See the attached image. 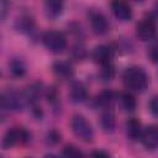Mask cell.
<instances>
[{"label":"cell","mask_w":158,"mask_h":158,"mask_svg":"<svg viewBox=\"0 0 158 158\" xmlns=\"http://www.w3.org/2000/svg\"><path fill=\"white\" fill-rule=\"evenodd\" d=\"M30 133L23 127H12L7 130L2 137V147L12 148L17 144H23L28 141Z\"/></svg>","instance_id":"cell-4"},{"label":"cell","mask_w":158,"mask_h":158,"mask_svg":"<svg viewBox=\"0 0 158 158\" xmlns=\"http://www.w3.org/2000/svg\"><path fill=\"white\" fill-rule=\"evenodd\" d=\"M70 127L75 137L84 142H91L94 138V130L91 123L81 115H74L70 121Z\"/></svg>","instance_id":"cell-2"},{"label":"cell","mask_w":158,"mask_h":158,"mask_svg":"<svg viewBox=\"0 0 158 158\" xmlns=\"http://www.w3.org/2000/svg\"><path fill=\"white\" fill-rule=\"evenodd\" d=\"M86 48L84 47V44L81 43H77L72 47V51H70V56L73 59L75 60H84L86 58Z\"/></svg>","instance_id":"cell-21"},{"label":"cell","mask_w":158,"mask_h":158,"mask_svg":"<svg viewBox=\"0 0 158 158\" xmlns=\"http://www.w3.org/2000/svg\"><path fill=\"white\" fill-rule=\"evenodd\" d=\"M33 26H35V22H33V19L28 15H22L20 16L16 22H15V27L17 31L22 32V33H28L33 30Z\"/></svg>","instance_id":"cell-15"},{"label":"cell","mask_w":158,"mask_h":158,"mask_svg":"<svg viewBox=\"0 0 158 158\" xmlns=\"http://www.w3.org/2000/svg\"><path fill=\"white\" fill-rule=\"evenodd\" d=\"M139 139L147 149H157L158 148V126L151 125L143 128Z\"/></svg>","instance_id":"cell-8"},{"label":"cell","mask_w":158,"mask_h":158,"mask_svg":"<svg viewBox=\"0 0 158 158\" xmlns=\"http://www.w3.org/2000/svg\"><path fill=\"white\" fill-rule=\"evenodd\" d=\"M147 56L152 63L158 64V40L151 44V47L147 51Z\"/></svg>","instance_id":"cell-23"},{"label":"cell","mask_w":158,"mask_h":158,"mask_svg":"<svg viewBox=\"0 0 158 158\" xmlns=\"http://www.w3.org/2000/svg\"><path fill=\"white\" fill-rule=\"evenodd\" d=\"M111 10L116 19L120 21H128L132 17V9L125 1H114L111 2Z\"/></svg>","instance_id":"cell-12"},{"label":"cell","mask_w":158,"mask_h":158,"mask_svg":"<svg viewBox=\"0 0 158 158\" xmlns=\"http://www.w3.org/2000/svg\"><path fill=\"white\" fill-rule=\"evenodd\" d=\"M43 158H58L56 154H53V153H48V154H46Z\"/></svg>","instance_id":"cell-28"},{"label":"cell","mask_w":158,"mask_h":158,"mask_svg":"<svg viewBox=\"0 0 158 158\" xmlns=\"http://www.w3.org/2000/svg\"><path fill=\"white\" fill-rule=\"evenodd\" d=\"M91 158H110V156L104 149H95L91 152Z\"/></svg>","instance_id":"cell-25"},{"label":"cell","mask_w":158,"mask_h":158,"mask_svg":"<svg viewBox=\"0 0 158 158\" xmlns=\"http://www.w3.org/2000/svg\"><path fill=\"white\" fill-rule=\"evenodd\" d=\"M114 99H115L114 91H111V90L106 89V90H102L100 94H98V95H96L95 102H96V105H98V106H101V107L107 109V107L112 104Z\"/></svg>","instance_id":"cell-18"},{"label":"cell","mask_w":158,"mask_h":158,"mask_svg":"<svg viewBox=\"0 0 158 158\" xmlns=\"http://www.w3.org/2000/svg\"><path fill=\"white\" fill-rule=\"evenodd\" d=\"M23 98L19 93L14 90H6L1 94V107L2 110L9 111H16L20 110V107L23 104Z\"/></svg>","instance_id":"cell-6"},{"label":"cell","mask_w":158,"mask_h":158,"mask_svg":"<svg viewBox=\"0 0 158 158\" xmlns=\"http://www.w3.org/2000/svg\"><path fill=\"white\" fill-rule=\"evenodd\" d=\"M100 126L105 132H112L115 130V115L112 111L106 110L100 116Z\"/></svg>","instance_id":"cell-16"},{"label":"cell","mask_w":158,"mask_h":158,"mask_svg":"<svg viewBox=\"0 0 158 158\" xmlns=\"http://www.w3.org/2000/svg\"><path fill=\"white\" fill-rule=\"evenodd\" d=\"M1 17L4 19L5 17V14H6V9H7V6H9V2H6V1H1Z\"/></svg>","instance_id":"cell-26"},{"label":"cell","mask_w":158,"mask_h":158,"mask_svg":"<svg viewBox=\"0 0 158 158\" xmlns=\"http://www.w3.org/2000/svg\"><path fill=\"white\" fill-rule=\"evenodd\" d=\"M125 131H126V136L128 139L131 141H137L141 138V135H142V123L139 120L135 118V117H131L126 121L125 123Z\"/></svg>","instance_id":"cell-13"},{"label":"cell","mask_w":158,"mask_h":158,"mask_svg":"<svg viewBox=\"0 0 158 158\" xmlns=\"http://www.w3.org/2000/svg\"><path fill=\"white\" fill-rule=\"evenodd\" d=\"M52 70L56 74V77H58L60 79H69L74 74V68H73L72 63L68 60H63V59L56 60L52 64Z\"/></svg>","instance_id":"cell-11"},{"label":"cell","mask_w":158,"mask_h":158,"mask_svg":"<svg viewBox=\"0 0 158 158\" xmlns=\"http://www.w3.org/2000/svg\"><path fill=\"white\" fill-rule=\"evenodd\" d=\"M148 107H149V111L158 117V95H154L149 100V104H148Z\"/></svg>","instance_id":"cell-24"},{"label":"cell","mask_w":158,"mask_h":158,"mask_svg":"<svg viewBox=\"0 0 158 158\" xmlns=\"http://www.w3.org/2000/svg\"><path fill=\"white\" fill-rule=\"evenodd\" d=\"M115 77V68L112 64H107V65H102L100 69V78L104 81H109Z\"/></svg>","instance_id":"cell-22"},{"label":"cell","mask_w":158,"mask_h":158,"mask_svg":"<svg viewBox=\"0 0 158 158\" xmlns=\"http://www.w3.org/2000/svg\"><path fill=\"white\" fill-rule=\"evenodd\" d=\"M122 80L127 89L136 93L144 91L148 85V75L146 70L138 65H132L126 68L122 74Z\"/></svg>","instance_id":"cell-1"},{"label":"cell","mask_w":158,"mask_h":158,"mask_svg":"<svg viewBox=\"0 0 158 158\" xmlns=\"http://www.w3.org/2000/svg\"><path fill=\"white\" fill-rule=\"evenodd\" d=\"M43 9H44V14H46L47 17L56 19L63 11V2L58 1V0H48V1L44 2Z\"/></svg>","instance_id":"cell-14"},{"label":"cell","mask_w":158,"mask_h":158,"mask_svg":"<svg viewBox=\"0 0 158 158\" xmlns=\"http://www.w3.org/2000/svg\"><path fill=\"white\" fill-rule=\"evenodd\" d=\"M63 158H85L84 153L74 144H68L64 147L63 153H62Z\"/></svg>","instance_id":"cell-20"},{"label":"cell","mask_w":158,"mask_h":158,"mask_svg":"<svg viewBox=\"0 0 158 158\" xmlns=\"http://www.w3.org/2000/svg\"><path fill=\"white\" fill-rule=\"evenodd\" d=\"M153 14L158 16V2H156L154 6H153Z\"/></svg>","instance_id":"cell-27"},{"label":"cell","mask_w":158,"mask_h":158,"mask_svg":"<svg viewBox=\"0 0 158 158\" xmlns=\"http://www.w3.org/2000/svg\"><path fill=\"white\" fill-rule=\"evenodd\" d=\"M42 42L44 47L53 53H60L67 47L65 36L60 31H56V30H49L44 32L42 36Z\"/></svg>","instance_id":"cell-3"},{"label":"cell","mask_w":158,"mask_h":158,"mask_svg":"<svg viewBox=\"0 0 158 158\" xmlns=\"http://www.w3.org/2000/svg\"><path fill=\"white\" fill-rule=\"evenodd\" d=\"M120 105L125 111L132 112V111H135L137 102H136L135 96L131 93H122V94H120Z\"/></svg>","instance_id":"cell-17"},{"label":"cell","mask_w":158,"mask_h":158,"mask_svg":"<svg viewBox=\"0 0 158 158\" xmlns=\"http://www.w3.org/2000/svg\"><path fill=\"white\" fill-rule=\"evenodd\" d=\"M68 96L69 100L74 104H80L84 102L88 98V90L85 88V85L80 81H73L69 86L68 90Z\"/></svg>","instance_id":"cell-10"},{"label":"cell","mask_w":158,"mask_h":158,"mask_svg":"<svg viewBox=\"0 0 158 158\" xmlns=\"http://www.w3.org/2000/svg\"><path fill=\"white\" fill-rule=\"evenodd\" d=\"M90 26H91L93 31L99 36L105 35L110 27L107 19L101 12H98V11H94L90 14Z\"/></svg>","instance_id":"cell-9"},{"label":"cell","mask_w":158,"mask_h":158,"mask_svg":"<svg viewBox=\"0 0 158 158\" xmlns=\"http://www.w3.org/2000/svg\"><path fill=\"white\" fill-rule=\"evenodd\" d=\"M114 54H115V51L112 49L111 46L99 44V46H96L93 49L91 57H93V59H94L95 63H98V64H100L102 67V65L111 64V60L114 58Z\"/></svg>","instance_id":"cell-7"},{"label":"cell","mask_w":158,"mask_h":158,"mask_svg":"<svg viewBox=\"0 0 158 158\" xmlns=\"http://www.w3.org/2000/svg\"><path fill=\"white\" fill-rule=\"evenodd\" d=\"M157 33V25L152 17H144L136 25V36L141 41H149Z\"/></svg>","instance_id":"cell-5"},{"label":"cell","mask_w":158,"mask_h":158,"mask_svg":"<svg viewBox=\"0 0 158 158\" xmlns=\"http://www.w3.org/2000/svg\"><path fill=\"white\" fill-rule=\"evenodd\" d=\"M10 65V72L15 77H22L26 73V65L20 58H14L9 63Z\"/></svg>","instance_id":"cell-19"}]
</instances>
